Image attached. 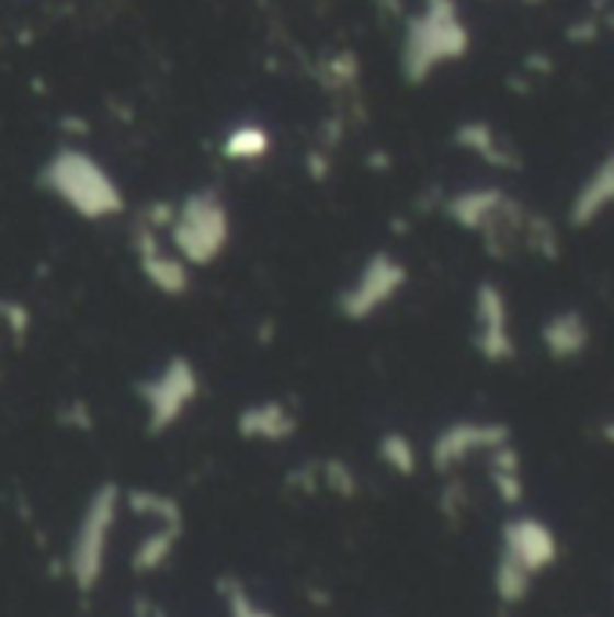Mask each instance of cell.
<instances>
[{"mask_svg":"<svg viewBox=\"0 0 614 617\" xmlns=\"http://www.w3.org/2000/svg\"><path fill=\"white\" fill-rule=\"evenodd\" d=\"M510 203H513V195H507L502 188H496V184H485V188H466V192H459L456 199L448 203V214L459 220V228L485 236V231L496 225L502 214H507Z\"/></svg>","mask_w":614,"mask_h":617,"instance_id":"ba28073f","label":"cell"},{"mask_svg":"<svg viewBox=\"0 0 614 617\" xmlns=\"http://www.w3.org/2000/svg\"><path fill=\"white\" fill-rule=\"evenodd\" d=\"M507 441H510L507 423H456L441 430V437L434 441V466L441 473H448L459 462L470 459L474 452H491Z\"/></svg>","mask_w":614,"mask_h":617,"instance_id":"52a82bcc","label":"cell"},{"mask_svg":"<svg viewBox=\"0 0 614 617\" xmlns=\"http://www.w3.org/2000/svg\"><path fill=\"white\" fill-rule=\"evenodd\" d=\"M538 343H543L549 362L571 365L593 347V322H589V315L582 307H560V311H553L543 322V329H538Z\"/></svg>","mask_w":614,"mask_h":617,"instance_id":"8992f818","label":"cell"},{"mask_svg":"<svg viewBox=\"0 0 614 617\" xmlns=\"http://www.w3.org/2000/svg\"><path fill=\"white\" fill-rule=\"evenodd\" d=\"M113 505H116V491L102 488L91 502L88 521L80 527L77 538V552H72V571H77L80 589H91L102 574V560H105V538H109V524H113Z\"/></svg>","mask_w":614,"mask_h":617,"instance_id":"5b68a950","label":"cell"},{"mask_svg":"<svg viewBox=\"0 0 614 617\" xmlns=\"http://www.w3.org/2000/svg\"><path fill=\"white\" fill-rule=\"evenodd\" d=\"M178 530H181L178 524H170L167 530H159V535H152V538L138 549V557H134V567H138V571H152V567L163 563V560H167V552H170V546H174Z\"/></svg>","mask_w":614,"mask_h":617,"instance_id":"7c38bea8","label":"cell"},{"mask_svg":"<svg viewBox=\"0 0 614 617\" xmlns=\"http://www.w3.org/2000/svg\"><path fill=\"white\" fill-rule=\"evenodd\" d=\"M466 52H470V30L456 0H423L405 33V77L420 83L448 61L466 58Z\"/></svg>","mask_w":614,"mask_h":617,"instance_id":"6da1fadb","label":"cell"},{"mask_svg":"<svg viewBox=\"0 0 614 617\" xmlns=\"http://www.w3.org/2000/svg\"><path fill=\"white\" fill-rule=\"evenodd\" d=\"M456 141L466 148V152L481 156L488 167H496V170H521V156L513 152V145L502 138V134L491 127V123H481V119L463 123L459 134H456Z\"/></svg>","mask_w":614,"mask_h":617,"instance_id":"9c48e42d","label":"cell"},{"mask_svg":"<svg viewBox=\"0 0 614 617\" xmlns=\"http://www.w3.org/2000/svg\"><path fill=\"white\" fill-rule=\"evenodd\" d=\"M607 26L614 30V11H611V15H607Z\"/></svg>","mask_w":614,"mask_h":617,"instance_id":"2e32d148","label":"cell"},{"mask_svg":"<svg viewBox=\"0 0 614 617\" xmlns=\"http://www.w3.org/2000/svg\"><path fill=\"white\" fill-rule=\"evenodd\" d=\"M521 4H543V0H521Z\"/></svg>","mask_w":614,"mask_h":617,"instance_id":"e0dca14e","label":"cell"},{"mask_svg":"<svg viewBox=\"0 0 614 617\" xmlns=\"http://www.w3.org/2000/svg\"><path fill=\"white\" fill-rule=\"evenodd\" d=\"M488 473H491V484H496L499 502H507V505H521L524 502L521 455H518V448H513L510 441L488 452Z\"/></svg>","mask_w":614,"mask_h":617,"instance_id":"30bf717a","label":"cell"},{"mask_svg":"<svg viewBox=\"0 0 614 617\" xmlns=\"http://www.w3.org/2000/svg\"><path fill=\"white\" fill-rule=\"evenodd\" d=\"M379 455H384V462L390 466V470H398L405 477L416 470V452H412L409 437H401V434H390V437L379 441Z\"/></svg>","mask_w":614,"mask_h":617,"instance_id":"4fadbf2b","label":"cell"},{"mask_svg":"<svg viewBox=\"0 0 614 617\" xmlns=\"http://www.w3.org/2000/svg\"><path fill=\"white\" fill-rule=\"evenodd\" d=\"M474 343L477 354L491 365H507L518 354V336H513L510 296L496 282H481L474 293Z\"/></svg>","mask_w":614,"mask_h":617,"instance_id":"7a4b0ae2","label":"cell"},{"mask_svg":"<svg viewBox=\"0 0 614 617\" xmlns=\"http://www.w3.org/2000/svg\"><path fill=\"white\" fill-rule=\"evenodd\" d=\"M611 209H614V145L589 167V174L579 181V188H575L568 203V228L575 231L593 228Z\"/></svg>","mask_w":614,"mask_h":617,"instance_id":"277c9868","label":"cell"},{"mask_svg":"<svg viewBox=\"0 0 614 617\" xmlns=\"http://www.w3.org/2000/svg\"><path fill=\"white\" fill-rule=\"evenodd\" d=\"M600 437H604L607 444H614V419H607V423L600 426Z\"/></svg>","mask_w":614,"mask_h":617,"instance_id":"9a60e30c","label":"cell"},{"mask_svg":"<svg viewBox=\"0 0 614 617\" xmlns=\"http://www.w3.org/2000/svg\"><path fill=\"white\" fill-rule=\"evenodd\" d=\"M231 617H272V614L261 610V607H253L250 596H246L242 589H236V592H231Z\"/></svg>","mask_w":614,"mask_h":617,"instance_id":"5bb4252c","label":"cell"},{"mask_svg":"<svg viewBox=\"0 0 614 617\" xmlns=\"http://www.w3.org/2000/svg\"><path fill=\"white\" fill-rule=\"evenodd\" d=\"M499 557H507L518 567H524L532 578L546 574L560 557L557 530H553L546 521H538V516H513V521L502 524V552Z\"/></svg>","mask_w":614,"mask_h":617,"instance_id":"3957f363","label":"cell"},{"mask_svg":"<svg viewBox=\"0 0 614 617\" xmlns=\"http://www.w3.org/2000/svg\"><path fill=\"white\" fill-rule=\"evenodd\" d=\"M532 582L535 578L527 574L524 567H518L507 557H499V563H496V596L502 599V607H518V603H524L527 596H532Z\"/></svg>","mask_w":614,"mask_h":617,"instance_id":"8fae6325","label":"cell"}]
</instances>
